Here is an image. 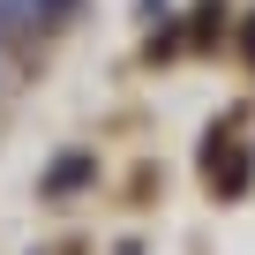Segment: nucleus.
<instances>
[{
  "mask_svg": "<svg viewBox=\"0 0 255 255\" xmlns=\"http://www.w3.org/2000/svg\"><path fill=\"white\" fill-rule=\"evenodd\" d=\"M75 15V0H0V30H23V38H45Z\"/></svg>",
  "mask_w": 255,
  "mask_h": 255,
  "instance_id": "1",
  "label": "nucleus"
}]
</instances>
